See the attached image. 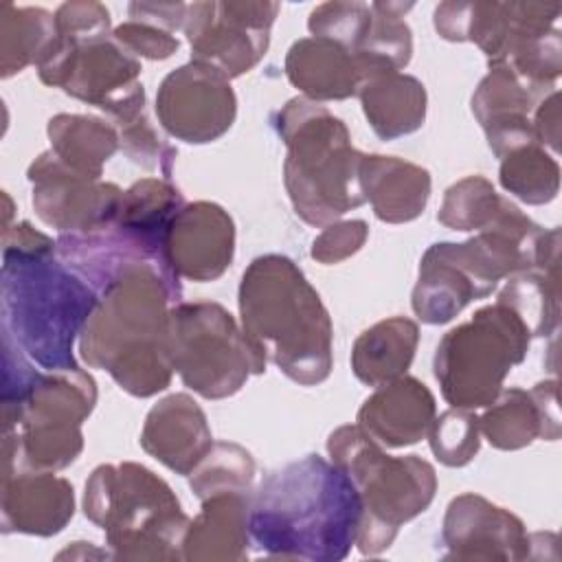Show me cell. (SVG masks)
<instances>
[{
    "label": "cell",
    "mask_w": 562,
    "mask_h": 562,
    "mask_svg": "<svg viewBox=\"0 0 562 562\" xmlns=\"http://www.w3.org/2000/svg\"><path fill=\"white\" fill-rule=\"evenodd\" d=\"M531 334L522 318L494 301L443 334L432 369L443 400L454 408H485L503 391L507 373L527 356Z\"/></svg>",
    "instance_id": "obj_9"
},
{
    "label": "cell",
    "mask_w": 562,
    "mask_h": 562,
    "mask_svg": "<svg viewBox=\"0 0 562 562\" xmlns=\"http://www.w3.org/2000/svg\"><path fill=\"white\" fill-rule=\"evenodd\" d=\"M114 127L119 132L121 149L132 162L140 165L143 169H149V171H160L162 178H167V180L171 178V169H173L178 151L158 136V132L154 130V125L149 123L145 112L138 114L136 119L119 123Z\"/></svg>",
    "instance_id": "obj_36"
},
{
    "label": "cell",
    "mask_w": 562,
    "mask_h": 562,
    "mask_svg": "<svg viewBox=\"0 0 562 562\" xmlns=\"http://www.w3.org/2000/svg\"><path fill=\"white\" fill-rule=\"evenodd\" d=\"M57 37L55 15L42 7L2 4L0 9V75L7 79L40 64Z\"/></svg>",
    "instance_id": "obj_28"
},
{
    "label": "cell",
    "mask_w": 562,
    "mask_h": 562,
    "mask_svg": "<svg viewBox=\"0 0 562 562\" xmlns=\"http://www.w3.org/2000/svg\"><path fill=\"white\" fill-rule=\"evenodd\" d=\"M360 522L356 485L321 454L285 463L250 494V542L272 558L338 562L358 542Z\"/></svg>",
    "instance_id": "obj_1"
},
{
    "label": "cell",
    "mask_w": 562,
    "mask_h": 562,
    "mask_svg": "<svg viewBox=\"0 0 562 562\" xmlns=\"http://www.w3.org/2000/svg\"><path fill=\"white\" fill-rule=\"evenodd\" d=\"M430 450L448 468L468 465L481 448L479 415L468 408H448L435 415L428 428Z\"/></svg>",
    "instance_id": "obj_34"
},
{
    "label": "cell",
    "mask_w": 562,
    "mask_h": 562,
    "mask_svg": "<svg viewBox=\"0 0 562 562\" xmlns=\"http://www.w3.org/2000/svg\"><path fill=\"white\" fill-rule=\"evenodd\" d=\"M507 204L509 200L496 193L487 178L465 176L446 189L437 220L452 231L479 233L496 224Z\"/></svg>",
    "instance_id": "obj_32"
},
{
    "label": "cell",
    "mask_w": 562,
    "mask_h": 562,
    "mask_svg": "<svg viewBox=\"0 0 562 562\" xmlns=\"http://www.w3.org/2000/svg\"><path fill=\"white\" fill-rule=\"evenodd\" d=\"M369 237V224L364 220H345L323 226V233L312 241V259L331 266L356 255Z\"/></svg>",
    "instance_id": "obj_37"
},
{
    "label": "cell",
    "mask_w": 562,
    "mask_h": 562,
    "mask_svg": "<svg viewBox=\"0 0 562 562\" xmlns=\"http://www.w3.org/2000/svg\"><path fill=\"white\" fill-rule=\"evenodd\" d=\"M252 481L255 459L233 441H213L211 450L189 472V485L200 501L226 492L252 494Z\"/></svg>",
    "instance_id": "obj_33"
},
{
    "label": "cell",
    "mask_w": 562,
    "mask_h": 562,
    "mask_svg": "<svg viewBox=\"0 0 562 562\" xmlns=\"http://www.w3.org/2000/svg\"><path fill=\"white\" fill-rule=\"evenodd\" d=\"M274 127L288 149L283 184L305 224L327 226L364 204L358 178L362 151L351 145L338 116L316 101L294 97L274 114Z\"/></svg>",
    "instance_id": "obj_5"
},
{
    "label": "cell",
    "mask_w": 562,
    "mask_h": 562,
    "mask_svg": "<svg viewBox=\"0 0 562 562\" xmlns=\"http://www.w3.org/2000/svg\"><path fill=\"white\" fill-rule=\"evenodd\" d=\"M501 187L527 204H547L560 191V165L538 138L522 140L498 156Z\"/></svg>",
    "instance_id": "obj_30"
},
{
    "label": "cell",
    "mask_w": 562,
    "mask_h": 562,
    "mask_svg": "<svg viewBox=\"0 0 562 562\" xmlns=\"http://www.w3.org/2000/svg\"><path fill=\"white\" fill-rule=\"evenodd\" d=\"M373 22L371 4L364 2H323L312 9L307 29L316 37L338 42L358 55Z\"/></svg>",
    "instance_id": "obj_35"
},
{
    "label": "cell",
    "mask_w": 562,
    "mask_h": 562,
    "mask_svg": "<svg viewBox=\"0 0 562 562\" xmlns=\"http://www.w3.org/2000/svg\"><path fill=\"white\" fill-rule=\"evenodd\" d=\"M419 327L406 316H391L364 329L351 349V371L367 386L404 375L415 358Z\"/></svg>",
    "instance_id": "obj_25"
},
{
    "label": "cell",
    "mask_w": 562,
    "mask_h": 562,
    "mask_svg": "<svg viewBox=\"0 0 562 562\" xmlns=\"http://www.w3.org/2000/svg\"><path fill=\"white\" fill-rule=\"evenodd\" d=\"M241 329L255 351L292 382L314 386L334 367V327L321 294L285 255L250 261L239 283Z\"/></svg>",
    "instance_id": "obj_4"
},
{
    "label": "cell",
    "mask_w": 562,
    "mask_h": 562,
    "mask_svg": "<svg viewBox=\"0 0 562 562\" xmlns=\"http://www.w3.org/2000/svg\"><path fill=\"white\" fill-rule=\"evenodd\" d=\"M156 114L169 136L204 145L231 130L237 116V97L228 77L191 59L160 81Z\"/></svg>",
    "instance_id": "obj_13"
},
{
    "label": "cell",
    "mask_w": 562,
    "mask_h": 562,
    "mask_svg": "<svg viewBox=\"0 0 562 562\" xmlns=\"http://www.w3.org/2000/svg\"><path fill=\"white\" fill-rule=\"evenodd\" d=\"M42 83L105 110L114 125L145 112L140 61L110 33L61 35L37 64Z\"/></svg>",
    "instance_id": "obj_11"
},
{
    "label": "cell",
    "mask_w": 562,
    "mask_h": 562,
    "mask_svg": "<svg viewBox=\"0 0 562 562\" xmlns=\"http://www.w3.org/2000/svg\"><path fill=\"white\" fill-rule=\"evenodd\" d=\"M360 189L378 220L404 224L419 217L430 198V173L397 156L362 154Z\"/></svg>",
    "instance_id": "obj_22"
},
{
    "label": "cell",
    "mask_w": 562,
    "mask_h": 562,
    "mask_svg": "<svg viewBox=\"0 0 562 562\" xmlns=\"http://www.w3.org/2000/svg\"><path fill=\"white\" fill-rule=\"evenodd\" d=\"M531 127L536 138L544 145L551 147L553 151H558L560 147V94L558 90L549 92L538 108L533 110V119H531Z\"/></svg>",
    "instance_id": "obj_40"
},
{
    "label": "cell",
    "mask_w": 562,
    "mask_h": 562,
    "mask_svg": "<svg viewBox=\"0 0 562 562\" xmlns=\"http://www.w3.org/2000/svg\"><path fill=\"white\" fill-rule=\"evenodd\" d=\"M496 301L522 318L531 338H547L560 323V270L529 268L518 272L509 277Z\"/></svg>",
    "instance_id": "obj_31"
},
{
    "label": "cell",
    "mask_w": 562,
    "mask_h": 562,
    "mask_svg": "<svg viewBox=\"0 0 562 562\" xmlns=\"http://www.w3.org/2000/svg\"><path fill=\"white\" fill-rule=\"evenodd\" d=\"M180 299V281L156 266H127L99 292V303L79 334L81 358L108 371L134 397L165 391L173 375L169 310Z\"/></svg>",
    "instance_id": "obj_3"
},
{
    "label": "cell",
    "mask_w": 562,
    "mask_h": 562,
    "mask_svg": "<svg viewBox=\"0 0 562 562\" xmlns=\"http://www.w3.org/2000/svg\"><path fill=\"white\" fill-rule=\"evenodd\" d=\"M481 435L498 450H520L536 439L555 441L560 437L558 380L538 382L525 391L503 389L479 417Z\"/></svg>",
    "instance_id": "obj_18"
},
{
    "label": "cell",
    "mask_w": 562,
    "mask_h": 562,
    "mask_svg": "<svg viewBox=\"0 0 562 562\" xmlns=\"http://www.w3.org/2000/svg\"><path fill=\"white\" fill-rule=\"evenodd\" d=\"M277 15L279 2L266 0L191 2L182 26L191 59L213 66L228 79L252 70L268 50Z\"/></svg>",
    "instance_id": "obj_12"
},
{
    "label": "cell",
    "mask_w": 562,
    "mask_h": 562,
    "mask_svg": "<svg viewBox=\"0 0 562 562\" xmlns=\"http://www.w3.org/2000/svg\"><path fill=\"white\" fill-rule=\"evenodd\" d=\"M327 454L356 485L362 501L358 549L378 555L389 549L400 527L435 498V468L417 454L393 457L358 424L336 428L327 439Z\"/></svg>",
    "instance_id": "obj_7"
},
{
    "label": "cell",
    "mask_w": 562,
    "mask_h": 562,
    "mask_svg": "<svg viewBox=\"0 0 562 562\" xmlns=\"http://www.w3.org/2000/svg\"><path fill=\"white\" fill-rule=\"evenodd\" d=\"M50 151L72 171L101 178L103 165L121 147L119 132L103 119L88 114H57L48 121Z\"/></svg>",
    "instance_id": "obj_27"
},
{
    "label": "cell",
    "mask_w": 562,
    "mask_h": 562,
    "mask_svg": "<svg viewBox=\"0 0 562 562\" xmlns=\"http://www.w3.org/2000/svg\"><path fill=\"white\" fill-rule=\"evenodd\" d=\"M83 514L116 560H182L189 516L173 490L140 463H103L83 492Z\"/></svg>",
    "instance_id": "obj_6"
},
{
    "label": "cell",
    "mask_w": 562,
    "mask_h": 562,
    "mask_svg": "<svg viewBox=\"0 0 562 562\" xmlns=\"http://www.w3.org/2000/svg\"><path fill=\"white\" fill-rule=\"evenodd\" d=\"M437 415L435 395L413 375H400L362 402L358 426L382 448H404L428 435Z\"/></svg>",
    "instance_id": "obj_19"
},
{
    "label": "cell",
    "mask_w": 562,
    "mask_h": 562,
    "mask_svg": "<svg viewBox=\"0 0 562 562\" xmlns=\"http://www.w3.org/2000/svg\"><path fill=\"white\" fill-rule=\"evenodd\" d=\"M250 494H215L202 501L200 514L189 522L182 540V560L237 562L248 558Z\"/></svg>",
    "instance_id": "obj_23"
},
{
    "label": "cell",
    "mask_w": 562,
    "mask_h": 562,
    "mask_svg": "<svg viewBox=\"0 0 562 562\" xmlns=\"http://www.w3.org/2000/svg\"><path fill=\"white\" fill-rule=\"evenodd\" d=\"M189 4L184 2H132L127 7V15L138 22H147L160 26L169 33L182 31L187 20Z\"/></svg>",
    "instance_id": "obj_39"
},
{
    "label": "cell",
    "mask_w": 562,
    "mask_h": 562,
    "mask_svg": "<svg viewBox=\"0 0 562 562\" xmlns=\"http://www.w3.org/2000/svg\"><path fill=\"white\" fill-rule=\"evenodd\" d=\"M169 358L184 386L206 400L231 397L250 375L266 371L235 316L215 301L171 305Z\"/></svg>",
    "instance_id": "obj_10"
},
{
    "label": "cell",
    "mask_w": 562,
    "mask_h": 562,
    "mask_svg": "<svg viewBox=\"0 0 562 562\" xmlns=\"http://www.w3.org/2000/svg\"><path fill=\"white\" fill-rule=\"evenodd\" d=\"M2 327L46 371L81 369L75 338L99 294L59 257L57 241L18 222L2 231Z\"/></svg>",
    "instance_id": "obj_2"
},
{
    "label": "cell",
    "mask_w": 562,
    "mask_h": 562,
    "mask_svg": "<svg viewBox=\"0 0 562 562\" xmlns=\"http://www.w3.org/2000/svg\"><path fill=\"white\" fill-rule=\"evenodd\" d=\"M235 255V224L215 202L184 204L171 220L165 239V259L178 279L215 281Z\"/></svg>",
    "instance_id": "obj_16"
},
{
    "label": "cell",
    "mask_w": 562,
    "mask_h": 562,
    "mask_svg": "<svg viewBox=\"0 0 562 562\" xmlns=\"http://www.w3.org/2000/svg\"><path fill=\"white\" fill-rule=\"evenodd\" d=\"M362 112L382 140L417 132L426 121V88L424 83L400 70H384L369 77L358 90Z\"/></svg>",
    "instance_id": "obj_24"
},
{
    "label": "cell",
    "mask_w": 562,
    "mask_h": 562,
    "mask_svg": "<svg viewBox=\"0 0 562 562\" xmlns=\"http://www.w3.org/2000/svg\"><path fill=\"white\" fill-rule=\"evenodd\" d=\"M112 35L134 57H147V59H167L180 46L173 33L138 20H127L119 24L112 31Z\"/></svg>",
    "instance_id": "obj_38"
},
{
    "label": "cell",
    "mask_w": 562,
    "mask_h": 562,
    "mask_svg": "<svg viewBox=\"0 0 562 562\" xmlns=\"http://www.w3.org/2000/svg\"><path fill=\"white\" fill-rule=\"evenodd\" d=\"M0 509L2 533L53 536L75 514L72 485L53 470L9 468L2 470Z\"/></svg>",
    "instance_id": "obj_17"
},
{
    "label": "cell",
    "mask_w": 562,
    "mask_h": 562,
    "mask_svg": "<svg viewBox=\"0 0 562 562\" xmlns=\"http://www.w3.org/2000/svg\"><path fill=\"white\" fill-rule=\"evenodd\" d=\"M439 540L446 560H533V536L522 520L472 492L450 501Z\"/></svg>",
    "instance_id": "obj_15"
},
{
    "label": "cell",
    "mask_w": 562,
    "mask_h": 562,
    "mask_svg": "<svg viewBox=\"0 0 562 562\" xmlns=\"http://www.w3.org/2000/svg\"><path fill=\"white\" fill-rule=\"evenodd\" d=\"M184 206L182 193L167 178H143L123 191L114 224L134 235L158 259H165V239L176 213Z\"/></svg>",
    "instance_id": "obj_26"
},
{
    "label": "cell",
    "mask_w": 562,
    "mask_h": 562,
    "mask_svg": "<svg viewBox=\"0 0 562 562\" xmlns=\"http://www.w3.org/2000/svg\"><path fill=\"white\" fill-rule=\"evenodd\" d=\"M94 404L88 371H40L22 400L2 408V470L68 468L83 450L81 424Z\"/></svg>",
    "instance_id": "obj_8"
},
{
    "label": "cell",
    "mask_w": 562,
    "mask_h": 562,
    "mask_svg": "<svg viewBox=\"0 0 562 562\" xmlns=\"http://www.w3.org/2000/svg\"><path fill=\"white\" fill-rule=\"evenodd\" d=\"M37 217L59 233H88L114 220L123 191L114 182L88 178L66 167L50 149L29 171Z\"/></svg>",
    "instance_id": "obj_14"
},
{
    "label": "cell",
    "mask_w": 562,
    "mask_h": 562,
    "mask_svg": "<svg viewBox=\"0 0 562 562\" xmlns=\"http://www.w3.org/2000/svg\"><path fill=\"white\" fill-rule=\"evenodd\" d=\"M544 97L525 86L509 68L492 66L472 94V114L483 132L492 134L529 121Z\"/></svg>",
    "instance_id": "obj_29"
},
{
    "label": "cell",
    "mask_w": 562,
    "mask_h": 562,
    "mask_svg": "<svg viewBox=\"0 0 562 562\" xmlns=\"http://www.w3.org/2000/svg\"><path fill=\"white\" fill-rule=\"evenodd\" d=\"M285 77L305 99L321 103L358 97L369 72L349 48L334 40L310 35L290 46Z\"/></svg>",
    "instance_id": "obj_21"
},
{
    "label": "cell",
    "mask_w": 562,
    "mask_h": 562,
    "mask_svg": "<svg viewBox=\"0 0 562 562\" xmlns=\"http://www.w3.org/2000/svg\"><path fill=\"white\" fill-rule=\"evenodd\" d=\"M140 446L176 474L189 476L211 450L213 437L200 404L187 393H171L149 408Z\"/></svg>",
    "instance_id": "obj_20"
}]
</instances>
